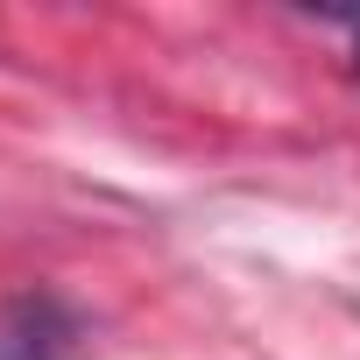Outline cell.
I'll return each instance as SVG.
<instances>
[{
  "mask_svg": "<svg viewBox=\"0 0 360 360\" xmlns=\"http://www.w3.org/2000/svg\"><path fill=\"white\" fill-rule=\"evenodd\" d=\"M78 339V311L57 290L0 297V360H64Z\"/></svg>",
  "mask_w": 360,
  "mask_h": 360,
  "instance_id": "1",
  "label": "cell"
},
{
  "mask_svg": "<svg viewBox=\"0 0 360 360\" xmlns=\"http://www.w3.org/2000/svg\"><path fill=\"white\" fill-rule=\"evenodd\" d=\"M353 78H360V15H353Z\"/></svg>",
  "mask_w": 360,
  "mask_h": 360,
  "instance_id": "2",
  "label": "cell"
}]
</instances>
